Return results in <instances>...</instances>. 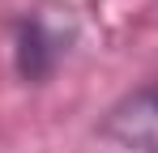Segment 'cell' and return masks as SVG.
<instances>
[{"label":"cell","mask_w":158,"mask_h":153,"mask_svg":"<svg viewBox=\"0 0 158 153\" xmlns=\"http://www.w3.org/2000/svg\"><path fill=\"white\" fill-rule=\"evenodd\" d=\"M73 34L64 26L47 22L43 13H22L13 17V73L26 85H47L56 68L64 64Z\"/></svg>","instance_id":"6da1fadb"},{"label":"cell","mask_w":158,"mask_h":153,"mask_svg":"<svg viewBox=\"0 0 158 153\" xmlns=\"http://www.w3.org/2000/svg\"><path fill=\"white\" fill-rule=\"evenodd\" d=\"M98 132L124 153H158V76L128 89L120 102H111Z\"/></svg>","instance_id":"7a4b0ae2"}]
</instances>
